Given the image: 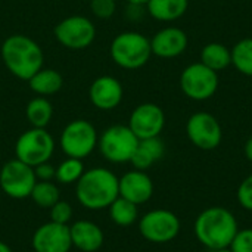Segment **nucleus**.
I'll return each mask as SVG.
<instances>
[{
  "mask_svg": "<svg viewBox=\"0 0 252 252\" xmlns=\"http://www.w3.org/2000/svg\"><path fill=\"white\" fill-rule=\"evenodd\" d=\"M239 226L235 214L224 207H210L195 220L193 232L205 248L219 251L229 248Z\"/></svg>",
  "mask_w": 252,
  "mask_h": 252,
  "instance_id": "obj_1",
  "label": "nucleus"
},
{
  "mask_svg": "<svg viewBox=\"0 0 252 252\" xmlns=\"http://www.w3.org/2000/svg\"><path fill=\"white\" fill-rule=\"evenodd\" d=\"M120 179L108 168L96 167L83 173L75 183V195L78 202L92 211L109 208V205L120 196Z\"/></svg>",
  "mask_w": 252,
  "mask_h": 252,
  "instance_id": "obj_2",
  "label": "nucleus"
},
{
  "mask_svg": "<svg viewBox=\"0 0 252 252\" xmlns=\"http://www.w3.org/2000/svg\"><path fill=\"white\" fill-rule=\"evenodd\" d=\"M1 59L12 75L28 81L43 68V50L28 35H9L1 44Z\"/></svg>",
  "mask_w": 252,
  "mask_h": 252,
  "instance_id": "obj_3",
  "label": "nucleus"
},
{
  "mask_svg": "<svg viewBox=\"0 0 252 252\" xmlns=\"http://www.w3.org/2000/svg\"><path fill=\"white\" fill-rule=\"evenodd\" d=\"M151 56V40L140 32H121L111 43V58L118 66L124 69L142 68L148 63Z\"/></svg>",
  "mask_w": 252,
  "mask_h": 252,
  "instance_id": "obj_4",
  "label": "nucleus"
},
{
  "mask_svg": "<svg viewBox=\"0 0 252 252\" xmlns=\"http://www.w3.org/2000/svg\"><path fill=\"white\" fill-rule=\"evenodd\" d=\"M97 145L105 159L114 164H124L131 161V157L139 145V139L128 126L117 124L102 133Z\"/></svg>",
  "mask_w": 252,
  "mask_h": 252,
  "instance_id": "obj_5",
  "label": "nucleus"
},
{
  "mask_svg": "<svg viewBox=\"0 0 252 252\" xmlns=\"http://www.w3.org/2000/svg\"><path fill=\"white\" fill-rule=\"evenodd\" d=\"M55 151V140L46 128H35L24 131L15 145L16 159L30 167L47 162Z\"/></svg>",
  "mask_w": 252,
  "mask_h": 252,
  "instance_id": "obj_6",
  "label": "nucleus"
},
{
  "mask_svg": "<svg viewBox=\"0 0 252 252\" xmlns=\"http://www.w3.org/2000/svg\"><path fill=\"white\" fill-rule=\"evenodd\" d=\"M97 140V131L92 123L86 120H74L61 134V148L68 158L83 159L94 151Z\"/></svg>",
  "mask_w": 252,
  "mask_h": 252,
  "instance_id": "obj_7",
  "label": "nucleus"
},
{
  "mask_svg": "<svg viewBox=\"0 0 252 252\" xmlns=\"http://www.w3.org/2000/svg\"><path fill=\"white\" fill-rule=\"evenodd\" d=\"M182 92L192 100H207L219 89V72L213 71L202 62L186 66L180 75Z\"/></svg>",
  "mask_w": 252,
  "mask_h": 252,
  "instance_id": "obj_8",
  "label": "nucleus"
},
{
  "mask_svg": "<svg viewBox=\"0 0 252 252\" xmlns=\"http://www.w3.org/2000/svg\"><path fill=\"white\" fill-rule=\"evenodd\" d=\"M139 232L152 244H167L180 233V220L168 210H152L139 220Z\"/></svg>",
  "mask_w": 252,
  "mask_h": 252,
  "instance_id": "obj_9",
  "label": "nucleus"
},
{
  "mask_svg": "<svg viewBox=\"0 0 252 252\" xmlns=\"http://www.w3.org/2000/svg\"><path fill=\"white\" fill-rule=\"evenodd\" d=\"M35 183L37 179L34 168L16 158L7 161L0 170V188L13 199L30 198Z\"/></svg>",
  "mask_w": 252,
  "mask_h": 252,
  "instance_id": "obj_10",
  "label": "nucleus"
},
{
  "mask_svg": "<svg viewBox=\"0 0 252 252\" xmlns=\"http://www.w3.org/2000/svg\"><path fill=\"white\" fill-rule=\"evenodd\" d=\"M55 37L66 49L83 50L94 41L96 28L89 18L74 15L62 19L55 27Z\"/></svg>",
  "mask_w": 252,
  "mask_h": 252,
  "instance_id": "obj_11",
  "label": "nucleus"
},
{
  "mask_svg": "<svg viewBox=\"0 0 252 252\" xmlns=\"http://www.w3.org/2000/svg\"><path fill=\"white\" fill-rule=\"evenodd\" d=\"M186 133L193 146L202 151H213L220 146L223 130L219 120L210 112H195L186 123Z\"/></svg>",
  "mask_w": 252,
  "mask_h": 252,
  "instance_id": "obj_12",
  "label": "nucleus"
},
{
  "mask_svg": "<svg viewBox=\"0 0 252 252\" xmlns=\"http://www.w3.org/2000/svg\"><path fill=\"white\" fill-rule=\"evenodd\" d=\"M165 126V114L157 103H142L130 115L128 127L139 140L158 137Z\"/></svg>",
  "mask_w": 252,
  "mask_h": 252,
  "instance_id": "obj_13",
  "label": "nucleus"
},
{
  "mask_svg": "<svg viewBox=\"0 0 252 252\" xmlns=\"http://www.w3.org/2000/svg\"><path fill=\"white\" fill-rule=\"evenodd\" d=\"M32 248L35 252H69L72 248L69 226L53 221L40 226L32 235Z\"/></svg>",
  "mask_w": 252,
  "mask_h": 252,
  "instance_id": "obj_14",
  "label": "nucleus"
},
{
  "mask_svg": "<svg viewBox=\"0 0 252 252\" xmlns=\"http://www.w3.org/2000/svg\"><path fill=\"white\" fill-rule=\"evenodd\" d=\"M123 96L124 90L120 80L111 75H102L96 78L89 89V97L92 105L100 111L115 109L121 103Z\"/></svg>",
  "mask_w": 252,
  "mask_h": 252,
  "instance_id": "obj_15",
  "label": "nucleus"
},
{
  "mask_svg": "<svg viewBox=\"0 0 252 252\" xmlns=\"http://www.w3.org/2000/svg\"><path fill=\"white\" fill-rule=\"evenodd\" d=\"M188 43V35L182 28L165 27L151 38V49L152 55L162 59H171L180 56L186 50Z\"/></svg>",
  "mask_w": 252,
  "mask_h": 252,
  "instance_id": "obj_16",
  "label": "nucleus"
},
{
  "mask_svg": "<svg viewBox=\"0 0 252 252\" xmlns=\"http://www.w3.org/2000/svg\"><path fill=\"white\" fill-rule=\"evenodd\" d=\"M120 196L136 204L137 207L148 202L154 195L152 179L140 170L126 173L118 182Z\"/></svg>",
  "mask_w": 252,
  "mask_h": 252,
  "instance_id": "obj_17",
  "label": "nucleus"
},
{
  "mask_svg": "<svg viewBox=\"0 0 252 252\" xmlns=\"http://www.w3.org/2000/svg\"><path fill=\"white\" fill-rule=\"evenodd\" d=\"M71 242L72 247L83 252H94L97 251L103 245V232L102 229L87 220L75 221L71 227Z\"/></svg>",
  "mask_w": 252,
  "mask_h": 252,
  "instance_id": "obj_18",
  "label": "nucleus"
},
{
  "mask_svg": "<svg viewBox=\"0 0 252 252\" xmlns=\"http://www.w3.org/2000/svg\"><path fill=\"white\" fill-rule=\"evenodd\" d=\"M165 154V146L162 140L158 137H151V139H142L139 140V145L131 157V164L134 170L145 171L151 168L155 162H158Z\"/></svg>",
  "mask_w": 252,
  "mask_h": 252,
  "instance_id": "obj_19",
  "label": "nucleus"
},
{
  "mask_svg": "<svg viewBox=\"0 0 252 252\" xmlns=\"http://www.w3.org/2000/svg\"><path fill=\"white\" fill-rule=\"evenodd\" d=\"M148 13L162 22H171L179 18H182L188 7L189 0H149L146 3Z\"/></svg>",
  "mask_w": 252,
  "mask_h": 252,
  "instance_id": "obj_20",
  "label": "nucleus"
},
{
  "mask_svg": "<svg viewBox=\"0 0 252 252\" xmlns=\"http://www.w3.org/2000/svg\"><path fill=\"white\" fill-rule=\"evenodd\" d=\"M28 84L34 93L46 97V96L58 93L62 89L63 80L58 71L52 68H41L28 80Z\"/></svg>",
  "mask_w": 252,
  "mask_h": 252,
  "instance_id": "obj_21",
  "label": "nucleus"
},
{
  "mask_svg": "<svg viewBox=\"0 0 252 252\" xmlns=\"http://www.w3.org/2000/svg\"><path fill=\"white\" fill-rule=\"evenodd\" d=\"M204 65L219 72L232 63V52L221 43H208L201 50V61Z\"/></svg>",
  "mask_w": 252,
  "mask_h": 252,
  "instance_id": "obj_22",
  "label": "nucleus"
},
{
  "mask_svg": "<svg viewBox=\"0 0 252 252\" xmlns=\"http://www.w3.org/2000/svg\"><path fill=\"white\" fill-rule=\"evenodd\" d=\"M25 114H27L28 123L32 127L46 128L49 126V123L52 121L53 108H52V103L46 97L38 96V97H34L28 102Z\"/></svg>",
  "mask_w": 252,
  "mask_h": 252,
  "instance_id": "obj_23",
  "label": "nucleus"
},
{
  "mask_svg": "<svg viewBox=\"0 0 252 252\" xmlns=\"http://www.w3.org/2000/svg\"><path fill=\"white\" fill-rule=\"evenodd\" d=\"M109 217L117 226L127 227V226H131L133 223H136V220L139 217V210H137L136 204L118 196L109 205Z\"/></svg>",
  "mask_w": 252,
  "mask_h": 252,
  "instance_id": "obj_24",
  "label": "nucleus"
},
{
  "mask_svg": "<svg viewBox=\"0 0 252 252\" xmlns=\"http://www.w3.org/2000/svg\"><path fill=\"white\" fill-rule=\"evenodd\" d=\"M232 52V65L244 75L252 77V37L239 40Z\"/></svg>",
  "mask_w": 252,
  "mask_h": 252,
  "instance_id": "obj_25",
  "label": "nucleus"
},
{
  "mask_svg": "<svg viewBox=\"0 0 252 252\" xmlns=\"http://www.w3.org/2000/svg\"><path fill=\"white\" fill-rule=\"evenodd\" d=\"M30 198L40 208L50 210L61 199V192H59V188L53 182H37L31 190Z\"/></svg>",
  "mask_w": 252,
  "mask_h": 252,
  "instance_id": "obj_26",
  "label": "nucleus"
},
{
  "mask_svg": "<svg viewBox=\"0 0 252 252\" xmlns=\"http://www.w3.org/2000/svg\"><path fill=\"white\" fill-rule=\"evenodd\" d=\"M84 171L86 170H84V164L81 159L68 158V159L62 161L59 164V167H56L55 179L62 185H71V183H77Z\"/></svg>",
  "mask_w": 252,
  "mask_h": 252,
  "instance_id": "obj_27",
  "label": "nucleus"
},
{
  "mask_svg": "<svg viewBox=\"0 0 252 252\" xmlns=\"http://www.w3.org/2000/svg\"><path fill=\"white\" fill-rule=\"evenodd\" d=\"M229 248L232 252H252V229H239Z\"/></svg>",
  "mask_w": 252,
  "mask_h": 252,
  "instance_id": "obj_28",
  "label": "nucleus"
},
{
  "mask_svg": "<svg viewBox=\"0 0 252 252\" xmlns=\"http://www.w3.org/2000/svg\"><path fill=\"white\" fill-rule=\"evenodd\" d=\"M50 221L59 223V224H68L72 219V207L65 201H58L50 208Z\"/></svg>",
  "mask_w": 252,
  "mask_h": 252,
  "instance_id": "obj_29",
  "label": "nucleus"
},
{
  "mask_svg": "<svg viewBox=\"0 0 252 252\" xmlns=\"http://www.w3.org/2000/svg\"><path fill=\"white\" fill-rule=\"evenodd\" d=\"M236 198H238V202L239 205L247 210V211H251L252 213V174L248 176L238 188V192H236Z\"/></svg>",
  "mask_w": 252,
  "mask_h": 252,
  "instance_id": "obj_30",
  "label": "nucleus"
},
{
  "mask_svg": "<svg viewBox=\"0 0 252 252\" xmlns=\"http://www.w3.org/2000/svg\"><path fill=\"white\" fill-rule=\"evenodd\" d=\"M90 9L97 18L108 19L115 13L117 3L115 0H90Z\"/></svg>",
  "mask_w": 252,
  "mask_h": 252,
  "instance_id": "obj_31",
  "label": "nucleus"
},
{
  "mask_svg": "<svg viewBox=\"0 0 252 252\" xmlns=\"http://www.w3.org/2000/svg\"><path fill=\"white\" fill-rule=\"evenodd\" d=\"M34 173H35V179H38V182H52L56 176V168L47 161V162H41V164L35 165Z\"/></svg>",
  "mask_w": 252,
  "mask_h": 252,
  "instance_id": "obj_32",
  "label": "nucleus"
},
{
  "mask_svg": "<svg viewBox=\"0 0 252 252\" xmlns=\"http://www.w3.org/2000/svg\"><path fill=\"white\" fill-rule=\"evenodd\" d=\"M244 151H245V157H247V159H248L250 162H252V136L248 139V140H247Z\"/></svg>",
  "mask_w": 252,
  "mask_h": 252,
  "instance_id": "obj_33",
  "label": "nucleus"
},
{
  "mask_svg": "<svg viewBox=\"0 0 252 252\" xmlns=\"http://www.w3.org/2000/svg\"><path fill=\"white\" fill-rule=\"evenodd\" d=\"M0 252H13L10 250V247L7 245V244H4V242H1L0 241Z\"/></svg>",
  "mask_w": 252,
  "mask_h": 252,
  "instance_id": "obj_34",
  "label": "nucleus"
},
{
  "mask_svg": "<svg viewBox=\"0 0 252 252\" xmlns=\"http://www.w3.org/2000/svg\"><path fill=\"white\" fill-rule=\"evenodd\" d=\"M130 4H139V6H143V4H146L149 0H127Z\"/></svg>",
  "mask_w": 252,
  "mask_h": 252,
  "instance_id": "obj_35",
  "label": "nucleus"
},
{
  "mask_svg": "<svg viewBox=\"0 0 252 252\" xmlns=\"http://www.w3.org/2000/svg\"><path fill=\"white\" fill-rule=\"evenodd\" d=\"M213 252H232L230 248H224V250H219V251H213Z\"/></svg>",
  "mask_w": 252,
  "mask_h": 252,
  "instance_id": "obj_36",
  "label": "nucleus"
}]
</instances>
